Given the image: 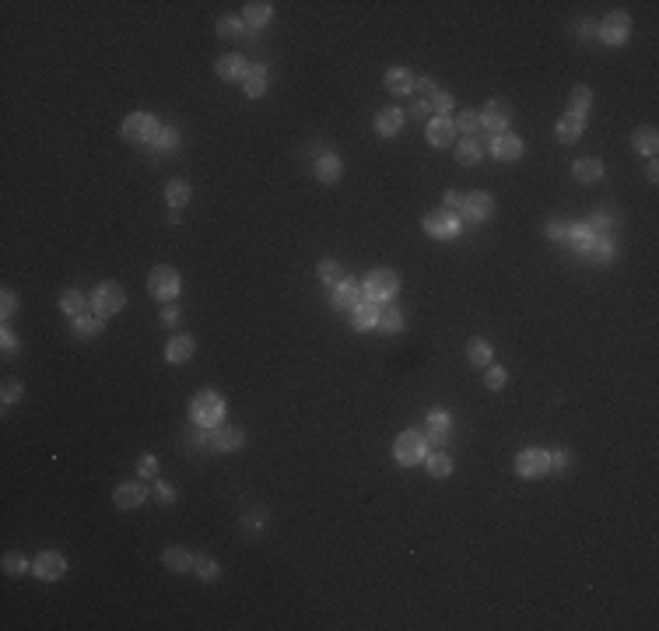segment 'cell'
<instances>
[{
  "mask_svg": "<svg viewBox=\"0 0 659 631\" xmlns=\"http://www.w3.org/2000/svg\"><path fill=\"white\" fill-rule=\"evenodd\" d=\"M190 418L200 428H221V421H225V400H221V393H214V390L197 393L193 404H190Z\"/></svg>",
  "mask_w": 659,
  "mask_h": 631,
  "instance_id": "obj_1",
  "label": "cell"
},
{
  "mask_svg": "<svg viewBox=\"0 0 659 631\" xmlns=\"http://www.w3.org/2000/svg\"><path fill=\"white\" fill-rule=\"evenodd\" d=\"M123 141H130V144H155L158 141V134H162V127H158V120L151 116V113H130L127 120H123Z\"/></svg>",
  "mask_w": 659,
  "mask_h": 631,
  "instance_id": "obj_2",
  "label": "cell"
},
{
  "mask_svg": "<svg viewBox=\"0 0 659 631\" xmlns=\"http://www.w3.org/2000/svg\"><path fill=\"white\" fill-rule=\"evenodd\" d=\"M393 456L400 467H414L428 456V439L421 432H400L397 442H393Z\"/></svg>",
  "mask_w": 659,
  "mask_h": 631,
  "instance_id": "obj_3",
  "label": "cell"
},
{
  "mask_svg": "<svg viewBox=\"0 0 659 631\" xmlns=\"http://www.w3.org/2000/svg\"><path fill=\"white\" fill-rule=\"evenodd\" d=\"M362 288H365V298H369V302L383 305V302H390V298L400 291V277H397L393 270H372Z\"/></svg>",
  "mask_w": 659,
  "mask_h": 631,
  "instance_id": "obj_4",
  "label": "cell"
},
{
  "mask_svg": "<svg viewBox=\"0 0 659 631\" xmlns=\"http://www.w3.org/2000/svg\"><path fill=\"white\" fill-rule=\"evenodd\" d=\"M460 228H463V218L456 211H449V207H439V211H432L425 218V232L432 239H456Z\"/></svg>",
  "mask_w": 659,
  "mask_h": 631,
  "instance_id": "obj_5",
  "label": "cell"
},
{
  "mask_svg": "<svg viewBox=\"0 0 659 631\" xmlns=\"http://www.w3.org/2000/svg\"><path fill=\"white\" fill-rule=\"evenodd\" d=\"M148 291L158 302H172L179 295V270L176 267H155L148 274Z\"/></svg>",
  "mask_w": 659,
  "mask_h": 631,
  "instance_id": "obj_6",
  "label": "cell"
},
{
  "mask_svg": "<svg viewBox=\"0 0 659 631\" xmlns=\"http://www.w3.org/2000/svg\"><path fill=\"white\" fill-rule=\"evenodd\" d=\"M123 305H127V295H123V288H120L116 281L99 284L95 295H92V309H95V316H116Z\"/></svg>",
  "mask_w": 659,
  "mask_h": 631,
  "instance_id": "obj_7",
  "label": "cell"
},
{
  "mask_svg": "<svg viewBox=\"0 0 659 631\" xmlns=\"http://www.w3.org/2000/svg\"><path fill=\"white\" fill-rule=\"evenodd\" d=\"M628 36H631V18H628L624 11H610V15L600 22V39H603L607 46H624Z\"/></svg>",
  "mask_w": 659,
  "mask_h": 631,
  "instance_id": "obj_8",
  "label": "cell"
},
{
  "mask_svg": "<svg viewBox=\"0 0 659 631\" xmlns=\"http://www.w3.org/2000/svg\"><path fill=\"white\" fill-rule=\"evenodd\" d=\"M512 123V106L505 102V99H491L484 109H481V127L484 130H491L495 137L498 134H505V127Z\"/></svg>",
  "mask_w": 659,
  "mask_h": 631,
  "instance_id": "obj_9",
  "label": "cell"
},
{
  "mask_svg": "<svg viewBox=\"0 0 659 631\" xmlns=\"http://www.w3.org/2000/svg\"><path fill=\"white\" fill-rule=\"evenodd\" d=\"M64 572H67V558L60 551H43L32 561V575L43 582H57V579H64Z\"/></svg>",
  "mask_w": 659,
  "mask_h": 631,
  "instance_id": "obj_10",
  "label": "cell"
},
{
  "mask_svg": "<svg viewBox=\"0 0 659 631\" xmlns=\"http://www.w3.org/2000/svg\"><path fill=\"white\" fill-rule=\"evenodd\" d=\"M362 295H365V288H362L358 281L341 277V281L334 284V291H330V302H334V309H341V312H351L355 305H362Z\"/></svg>",
  "mask_w": 659,
  "mask_h": 631,
  "instance_id": "obj_11",
  "label": "cell"
},
{
  "mask_svg": "<svg viewBox=\"0 0 659 631\" xmlns=\"http://www.w3.org/2000/svg\"><path fill=\"white\" fill-rule=\"evenodd\" d=\"M551 470V453L544 449H523L516 456V474L519 477H544Z\"/></svg>",
  "mask_w": 659,
  "mask_h": 631,
  "instance_id": "obj_12",
  "label": "cell"
},
{
  "mask_svg": "<svg viewBox=\"0 0 659 631\" xmlns=\"http://www.w3.org/2000/svg\"><path fill=\"white\" fill-rule=\"evenodd\" d=\"M491 211H495V197H491V193H484V190L467 193V200H463V218H467L470 225L488 221V218H491Z\"/></svg>",
  "mask_w": 659,
  "mask_h": 631,
  "instance_id": "obj_13",
  "label": "cell"
},
{
  "mask_svg": "<svg viewBox=\"0 0 659 631\" xmlns=\"http://www.w3.org/2000/svg\"><path fill=\"white\" fill-rule=\"evenodd\" d=\"M491 155L498 158V162H516V158H523V141L516 137V134H498V137H491Z\"/></svg>",
  "mask_w": 659,
  "mask_h": 631,
  "instance_id": "obj_14",
  "label": "cell"
},
{
  "mask_svg": "<svg viewBox=\"0 0 659 631\" xmlns=\"http://www.w3.org/2000/svg\"><path fill=\"white\" fill-rule=\"evenodd\" d=\"M214 71H218L221 81H242L246 71H249V64H246V57H239V53H225V57H218Z\"/></svg>",
  "mask_w": 659,
  "mask_h": 631,
  "instance_id": "obj_15",
  "label": "cell"
},
{
  "mask_svg": "<svg viewBox=\"0 0 659 631\" xmlns=\"http://www.w3.org/2000/svg\"><path fill=\"white\" fill-rule=\"evenodd\" d=\"M425 137H428V144H435V148H449L453 137H456V127H453L449 116H435V120H428Z\"/></svg>",
  "mask_w": 659,
  "mask_h": 631,
  "instance_id": "obj_16",
  "label": "cell"
},
{
  "mask_svg": "<svg viewBox=\"0 0 659 631\" xmlns=\"http://www.w3.org/2000/svg\"><path fill=\"white\" fill-rule=\"evenodd\" d=\"M582 130H586V116H575V113H565L558 120V127H554V134H558L561 144H575L582 137Z\"/></svg>",
  "mask_w": 659,
  "mask_h": 631,
  "instance_id": "obj_17",
  "label": "cell"
},
{
  "mask_svg": "<svg viewBox=\"0 0 659 631\" xmlns=\"http://www.w3.org/2000/svg\"><path fill=\"white\" fill-rule=\"evenodd\" d=\"M404 109H397V106H390V109H379L376 113V134H383V137H393V134H400V127H404Z\"/></svg>",
  "mask_w": 659,
  "mask_h": 631,
  "instance_id": "obj_18",
  "label": "cell"
},
{
  "mask_svg": "<svg viewBox=\"0 0 659 631\" xmlns=\"http://www.w3.org/2000/svg\"><path fill=\"white\" fill-rule=\"evenodd\" d=\"M144 498H148V488L144 484H120L116 488V495H113V502H116V509H137V505H144Z\"/></svg>",
  "mask_w": 659,
  "mask_h": 631,
  "instance_id": "obj_19",
  "label": "cell"
},
{
  "mask_svg": "<svg viewBox=\"0 0 659 631\" xmlns=\"http://www.w3.org/2000/svg\"><path fill=\"white\" fill-rule=\"evenodd\" d=\"M351 327H355V330H372V327H379V305H376V302L355 305V309H351Z\"/></svg>",
  "mask_w": 659,
  "mask_h": 631,
  "instance_id": "obj_20",
  "label": "cell"
},
{
  "mask_svg": "<svg viewBox=\"0 0 659 631\" xmlns=\"http://www.w3.org/2000/svg\"><path fill=\"white\" fill-rule=\"evenodd\" d=\"M386 92H393V95H411V92H414V74H411L407 67L386 71Z\"/></svg>",
  "mask_w": 659,
  "mask_h": 631,
  "instance_id": "obj_21",
  "label": "cell"
},
{
  "mask_svg": "<svg viewBox=\"0 0 659 631\" xmlns=\"http://www.w3.org/2000/svg\"><path fill=\"white\" fill-rule=\"evenodd\" d=\"M270 18H274V4H267V0H253V4H246V11H242V22L253 25V29H263Z\"/></svg>",
  "mask_w": 659,
  "mask_h": 631,
  "instance_id": "obj_22",
  "label": "cell"
},
{
  "mask_svg": "<svg viewBox=\"0 0 659 631\" xmlns=\"http://www.w3.org/2000/svg\"><path fill=\"white\" fill-rule=\"evenodd\" d=\"M344 176V162L337 158V155H323L319 162H316V179L319 183H337Z\"/></svg>",
  "mask_w": 659,
  "mask_h": 631,
  "instance_id": "obj_23",
  "label": "cell"
},
{
  "mask_svg": "<svg viewBox=\"0 0 659 631\" xmlns=\"http://www.w3.org/2000/svg\"><path fill=\"white\" fill-rule=\"evenodd\" d=\"M242 88H246L249 99H260V95L267 92V67H263V64H253V67L246 71V78H242Z\"/></svg>",
  "mask_w": 659,
  "mask_h": 631,
  "instance_id": "obj_24",
  "label": "cell"
},
{
  "mask_svg": "<svg viewBox=\"0 0 659 631\" xmlns=\"http://www.w3.org/2000/svg\"><path fill=\"white\" fill-rule=\"evenodd\" d=\"M193 351H197V344H193V337H172L169 341V348H165V358L172 362V365H179V362H190L193 358Z\"/></svg>",
  "mask_w": 659,
  "mask_h": 631,
  "instance_id": "obj_25",
  "label": "cell"
},
{
  "mask_svg": "<svg viewBox=\"0 0 659 631\" xmlns=\"http://www.w3.org/2000/svg\"><path fill=\"white\" fill-rule=\"evenodd\" d=\"M242 442H246L242 428H214V449L218 453H235Z\"/></svg>",
  "mask_w": 659,
  "mask_h": 631,
  "instance_id": "obj_26",
  "label": "cell"
},
{
  "mask_svg": "<svg viewBox=\"0 0 659 631\" xmlns=\"http://www.w3.org/2000/svg\"><path fill=\"white\" fill-rule=\"evenodd\" d=\"M71 330H74V337L92 341V337L102 334V316H74V320H71Z\"/></svg>",
  "mask_w": 659,
  "mask_h": 631,
  "instance_id": "obj_27",
  "label": "cell"
},
{
  "mask_svg": "<svg viewBox=\"0 0 659 631\" xmlns=\"http://www.w3.org/2000/svg\"><path fill=\"white\" fill-rule=\"evenodd\" d=\"M631 144H635V151H642V155L656 158V148H659V130H656V127H642V130H635Z\"/></svg>",
  "mask_w": 659,
  "mask_h": 631,
  "instance_id": "obj_28",
  "label": "cell"
},
{
  "mask_svg": "<svg viewBox=\"0 0 659 631\" xmlns=\"http://www.w3.org/2000/svg\"><path fill=\"white\" fill-rule=\"evenodd\" d=\"M162 561H165L169 572H190V568H193V554H190L186 547H165Z\"/></svg>",
  "mask_w": 659,
  "mask_h": 631,
  "instance_id": "obj_29",
  "label": "cell"
},
{
  "mask_svg": "<svg viewBox=\"0 0 659 631\" xmlns=\"http://www.w3.org/2000/svg\"><path fill=\"white\" fill-rule=\"evenodd\" d=\"M572 172H575V179H582V183H596V179L603 176V162H600V158H579V162L572 165Z\"/></svg>",
  "mask_w": 659,
  "mask_h": 631,
  "instance_id": "obj_30",
  "label": "cell"
},
{
  "mask_svg": "<svg viewBox=\"0 0 659 631\" xmlns=\"http://www.w3.org/2000/svg\"><path fill=\"white\" fill-rule=\"evenodd\" d=\"M589 106H593V92H589L586 85H579V88H572V92H568V113L586 116V113H589Z\"/></svg>",
  "mask_w": 659,
  "mask_h": 631,
  "instance_id": "obj_31",
  "label": "cell"
},
{
  "mask_svg": "<svg viewBox=\"0 0 659 631\" xmlns=\"http://www.w3.org/2000/svg\"><path fill=\"white\" fill-rule=\"evenodd\" d=\"M481 155H484V148H481L474 137H463V141L456 144V162H460V165H477Z\"/></svg>",
  "mask_w": 659,
  "mask_h": 631,
  "instance_id": "obj_32",
  "label": "cell"
},
{
  "mask_svg": "<svg viewBox=\"0 0 659 631\" xmlns=\"http://www.w3.org/2000/svg\"><path fill=\"white\" fill-rule=\"evenodd\" d=\"M60 309L67 312V316H85V309H88V298L78 291V288H67L64 295H60Z\"/></svg>",
  "mask_w": 659,
  "mask_h": 631,
  "instance_id": "obj_33",
  "label": "cell"
},
{
  "mask_svg": "<svg viewBox=\"0 0 659 631\" xmlns=\"http://www.w3.org/2000/svg\"><path fill=\"white\" fill-rule=\"evenodd\" d=\"M453 127H456L460 134L474 137V134L481 130V113H477V109H460V113H456V120H453Z\"/></svg>",
  "mask_w": 659,
  "mask_h": 631,
  "instance_id": "obj_34",
  "label": "cell"
},
{
  "mask_svg": "<svg viewBox=\"0 0 659 631\" xmlns=\"http://www.w3.org/2000/svg\"><path fill=\"white\" fill-rule=\"evenodd\" d=\"M190 197H193V190H190V183H183V179H172V183L165 186V200H169L172 207H186Z\"/></svg>",
  "mask_w": 659,
  "mask_h": 631,
  "instance_id": "obj_35",
  "label": "cell"
},
{
  "mask_svg": "<svg viewBox=\"0 0 659 631\" xmlns=\"http://www.w3.org/2000/svg\"><path fill=\"white\" fill-rule=\"evenodd\" d=\"M586 256L596 260V263H607V260L614 256V242H610L607 235H593V242L586 246Z\"/></svg>",
  "mask_w": 659,
  "mask_h": 631,
  "instance_id": "obj_36",
  "label": "cell"
},
{
  "mask_svg": "<svg viewBox=\"0 0 659 631\" xmlns=\"http://www.w3.org/2000/svg\"><path fill=\"white\" fill-rule=\"evenodd\" d=\"M214 29H218V39H239L246 32V22L235 18V15H225V18H218Z\"/></svg>",
  "mask_w": 659,
  "mask_h": 631,
  "instance_id": "obj_37",
  "label": "cell"
},
{
  "mask_svg": "<svg viewBox=\"0 0 659 631\" xmlns=\"http://www.w3.org/2000/svg\"><path fill=\"white\" fill-rule=\"evenodd\" d=\"M467 358H470V365H491V344L484 337H474L467 344Z\"/></svg>",
  "mask_w": 659,
  "mask_h": 631,
  "instance_id": "obj_38",
  "label": "cell"
},
{
  "mask_svg": "<svg viewBox=\"0 0 659 631\" xmlns=\"http://www.w3.org/2000/svg\"><path fill=\"white\" fill-rule=\"evenodd\" d=\"M425 460H428V474H432V477H449V474H453V456H449V453L439 449V453H428Z\"/></svg>",
  "mask_w": 659,
  "mask_h": 631,
  "instance_id": "obj_39",
  "label": "cell"
},
{
  "mask_svg": "<svg viewBox=\"0 0 659 631\" xmlns=\"http://www.w3.org/2000/svg\"><path fill=\"white\" fill-rule=\"evenodd\" d=\"M193 572H197L204 582H214L221 568H218V561H214V558H207V554H193Z\"/></svg>",
  "mask_w": 659,
  "mask_h": 631,
  "instance_id": "obj_40",
  "label": "cell"
},
{
  "mask_svg": "<svg viewBox=\"0 0 659 631\" xmlns=\"http://www.w3.org/2000/svg\"><path fill=\"white\" fill-rule=\"evenodd\" d=\"M4 572L8 575H25V572H32V565H29V558L25 554H18V551H11V554H4Z\"/></svg>",
  "mask_w": 659,
  "mask_h": 631,
  "instance_id": "obj_41",
  "label": "cell"
},
{
  "mask_svg": "<svg viewBox=\"0 0 659 631\" xmlns=\"http://www.w3.org/2000/svg\"><path fill=\"white\" fill-rule=\"evenodd\" d=\"M568 242H572V249L586 253V246L593 242V232L586 228V221H582V225H568Z\"/></svg>",
  "mask_w": 659,
  "mask_h": 631,
  "instance_id": "obj_42",
  "label": "cell"
},
{
  "mask_svg": "<svg viewBox=\"0 0 659 631\" xmlns=\"http://www.w3.org/2000/svg\"><path fill=\"white\" fill-rule=\"evenodd\" d=\"M379 327H383L386 334H400V330H404V312H400V309L379 312Z\"/></svg>",
  "mask_w": 659,
  "mask_h": 631,
  "instance_id": "obj_43",
  "label": "cell"
},
{
  "mask_svg": "<svg viewBox=\"0 0 659 631\" xmlns=\"http://www.w3.org/2000/svg\"><path fill=\"white\" fill-rule=\"evenodd\" d=\"M586 228H589L593 235H607V232L614 228V218H610L607 211H596V214H593V218L586 221Z\"/></svg>",
  "mask_w": 659,
  "mask_h": 631,
  "instance_id": "obj_44",
  "label": "cell"
},
{
  "mask_svg": "<svg viewBox=\"0 0 659 631\" xmlns=\"http://www.w3.org/2000/svg\"><path fill=\"white\" fill-rule=\"evenodd\" d=\"M509 383V372L502 369V365H488V372H484V386L488 390H502Z\"/></svg>",
  "mask_w": 659,
  "mask_h": 631,
  "instance_id": "obj_45",
  "label": "cell"
},
{
  "mask_svg": "<svg viewBox=\"0 0 659 631\" xmlns=\"http://www.w3.org/2000/svg\"><path fill=\"white\" fill-rule=\"evenodd\" d=\"M0 397H4V404H15L25 397V386L18 379H4V386H0Z\"/></svg>",
  "mask_w": 659,
  "mask_h": 631,
  "instance_id": "obj_46",
  "label": "cell"
},
{
  "mask_svg": "<svg viewBox=\"0 0 659 631\" xmlns=\"http://www.w3.org/2000/svg\"><path fill=\"white\" fill-rule=\"evenodd\" d=\"M414 95H418V99H428V95L435 99V95H439V85H435L432 78H414Z\"/></svg>",
  "mask_w": 659,
  "mask_h": 631,
  "instance_id": "obj_47",
  "label": "cell"
},
{
  "mask_svg": "<svg viewBox=\"0 0 659 631\" xmlns=\"http://www.w3.org/2000/svg\"><path fill=\"white\" fill-rule=\"evenodd\" d=\"M176 144H179V130H172V127H165L158 134V141H155V148H162V151H172Z\"/></svg>",
  "mask_w": 659,
  "mask_h": 631,
  "instance_id": "obj_48",
  "label": "cell"
},
{
  "mask_svg": "<svg viewBox=\"0 0 659 631\" xmlns=\"http://www.w3.org/2000/svg\"><path fill=\"white\" fill-rule=\"evenodd\" d=\"M316 270H319V277H323V281H341V267H337L334 260H319V267H316Z\"/></svg>",
  "mask_w": 659,
  "mask_h": 631,
  "instance_id": "obj_49",
  "label": "cell"
},
{
  "mask_svg": "<svg viewBox=\"0 0 659 631\" xmlns=\"http://www.w3.org/2000/svg\"><path fill=\"white\" fill-rule=\"evenodd\" d=\"M432 109H435L439 116H446V113L453 109V95H449V92H439V95L432 99Z\"/></svg>",
  "mask_w": 659,
  "mask_h": 631,
  "instance_id": "obj_50",
  "label": "cell"
},
{
  "mask_svg": "<svg viewBox=\"0 0 659 631\" xmlns=\"http://www.w3.org/2000/svg\"><path fill=\"white\" fill-rule=\"evenodd\" d=\"M428 425H432V432H442V435H446V428H449V414H446V411H432V414H428Z\"/></svg>",
  "mask_w": 659,
  "mask_h": 631,
  "instance_id": "obj_51",
  "label": "cell"
},
{
  "mask_svg": "<svg viewBox=\"0 0 659 631\" xmlns=\"http://www.w3.org/2000/svg\"><path fill=\"white\" fill-rule=\"evenodd\" d=\"M15 309H18V298H15V291H4V298H0V312H4V320H11V316H15Z\"/></svg>",
  "mask_w": 659,
  "mask_h": 631,
  "instance_id": "obj_52",
  "label": "cell"
},
{
  "mask_svg": "<svg viewBox=\"0 0 659 631\" xmlns=\"http://www.w3.org/2000/svg\"><path fill=\"white\" fill-rule=\"evenodd\" d=\"M411 116H414V120H425V116H432V102H428V99H414V106H411Z\"/></svg>",
  "mask_w": 659,
  "mask_h": 631,
  "instance_id": "obj_53",
  "label": "cell"
},
{
  "mask_svg": "<svg viewBox=\"0 0 659 631\" xmlns=\"http://www.w3.org/2000/svg\"><path fill=\"white\" fill-rule=\"evenodd\" d=\"M137 470H141V477H155V474H158L155 456H151V453H144V460H141V467H137Z\"/></svg>",
  "mask_w": 659,
  "mask_h": 631,
  "instance_id": "obj_54",
  "label": "cell"
},
{
  "mask_svg": "<svg viewBox=\"0 0 659 631\" xmlns=\"http://www.w3.org/2000/svg\"><path fill=\"white\" fill-rule=\"evenodd\" d=\"M155 498H158V502H165V505H169V502H176V491H172V488H169V484H165V481H158V488H155Z\"/></svg>",
  "mask_w": 659,
  "mask_h": 631,
  "instance_id": "obj_55",
  "label": "cell"
},
{
  "mask_svg": "<svg viewBox=\"0 0 659 631\" xmlns=\"http://www.w3.org/2000/svg\"><path fill=\"white\" fill-rule=\"evenodd\" d=\"M162 323H165V327H176V323H179V309H176V305H165V309H162Z\"/></svg>",
  "mask_w": 659,
  "mask_h": 631,
  "instance_id": "obj_56",
  "label": "cell"
},
{
  "mask_svg": "<svg viewBox=\"0 0 659 631\" xmlns=\"http://www.w3.org/2000/svg\"><path fill=\"white\" fill-rule=\"evenodd\" d=\"M547 235H551V239H568V225H565V221H551V225H547Z\"/></svg>",
  "mask_w": 659,
  "mask_h": 631,
  "instance_id": "obj_57",
  "label": "cell"
},
{
  "mask_svg": "<svg viewBox=\"0 0 659 631\" xmlns=\"http://www.w3.org/2000/svg\"><path fill=\"white\" fill-rule=\"evenodd\" d=\"M463 200H467V193H460V190H449V193H446V204H449V211H453V207H463Z\"/></svg>",
  "mask_w": 659,
  "mask_h": 631,
  "instance_id": "obj_58",
  "label": "cell"
},
{
  "mask_svg": "<svg viewBox=\"0 0 659 631\" xmlns=\"http://www.w3.org/2000/svg\"><path fill=\"white\" fill-rule=\"evenodd\" d=\"M0 341H4V351H15V344H18V341H15V334H11L8 327H4V334H0Z\"/></svg>",
  "mask_w": 659,
  "mask_h": 631,
  "instance_id": "obj_59",
  "label": "cell"
},
{
  "mask_svg": "<svg viewBox=\"0 0 659 631\" xmlns=\"http://www.w3.org/2000/svg\"><path fill=\"white\" fill-rule=\"evenodd\" d=\"M645 172H649V179H656V176H659V162L649 158V169H645Z\"/></svg>",
  "mask_w": 659,
  "mask_h": 631,
  "instance_id": "obj_60",
  "label": "cell"
},
{
  "mask_svg": "<svg viewBox=\"0 0 659 631\" xmlns=\"http://www.w3.org/2000/svg\"><path fill=\"white\" fill-rule=\"evenodd\" d=\"M551 463H558V467H568V453H554V456H551Z\"/></svg>",
  "mask_w": 659,
  "mask_h": 631,
  "instance_id": "obj_61",
  "label": "cell"
}]
</instances>
